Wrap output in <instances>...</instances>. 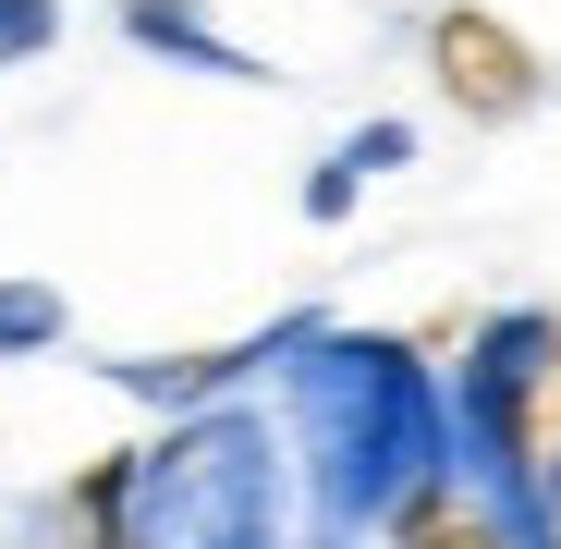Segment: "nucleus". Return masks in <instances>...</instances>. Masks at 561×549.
I'll list each match as a JSON object with an SVG mask.
<instances>
[{
    "label": "nucleus",
    "mask_w": 561,
    "mask_h": 549,
    "mask_svg": "<svg viewBox=\"0 0 561 549\" xmlns=\"http://www.w3.org/2000/svg\"><path fill=\"white\" fill-rule=\"evenodd\" d=\"M306 439H318V477H330V513H403L427 477H451L439 451V403L415 379L403 342H330L306 366Z\"/></svg>",
    "instance_id": "obj_1"
},
{
    "label": "nucleus",
    "mask_w": 561,
    "mask_h": 549,
    "mask_svg": "<svg viewBox=\"0 0 561 549\" xmlns=\"http://www.w3.org/2000/svg\"><path fill=\"white\" fill-rule=\"evenodd\" d=\"M123 501H147L123 549H268V439L244 415H208L123 465Z\"/></svg>",
    "instance_id": "obj_2"
},
{
    "label": "nucleus",
    "mask_w": 561,
    "mask_h": 549,
    "mask_svg": "<svg viewBox=\"0 0 561 549\" xmlns=\"http://www.w3.org/2000/svg\"><path fill=\"white\" fill-rule=\"evenodd\" d=\"M477 427H489V451H501V477L525 489L537 537L561 549V330H549V318H513V330L489 342V366H477Z\"/></svg>",
    "instance_id": "obj_3"
},
{
    "label": "nucleus",
    "mask_w": 561,
    "mask_h": 549,
    "mask_svg": "<svg viewBox=\"0 0 561 549\" xmlns=\"http://www.w3.org/2000/svg\"><path fill=\"white\" fill-rule=\"evenodd\" d=\"M439 85H451L477 123H513V111L537 99V61H525V37L489 25V13H439Z\"/></svg>",
    "instance_id": "obj_4"
},
{
    "label": "nucleus",
    "mask_w": 561,
    "mask_h": 549,
    "mask_svg": "<svg viewBox=\"0 0 561 549\" xmlns=\"http://www.w3.org/2000/svg\"><path fill=\"white\" fill-rule=\"evenodd\" d=\"M391 549H525L513 513L477 489V477H427L403 513H391Z\"/></svg>",
    "instance_id": "obj_5"
},
{
    "label": "nucleus",
    "mask_w": 561,
    "mask_h": 549,
    "mask_svg": "<svg viewBox=\"0 0 561 549\" xmlns=\"http://www.w3.org/2000/svg\"><path fill=\"white\" fill-rule=\"evenodd\" d=\"M61 330V306L37 294V282H13V294H0V354H25V342H49Z\"/></svg>",
    "instance_id": "obj_6"
},
{
    "label": "nucleus",
    "mask_w": 561,
    "mask_h": 549,
    "mask_svg": "<svg viewBox=\"0 0 561 549\" xmlns=\"http://www.w3.org/2000/svg\"><path fill=\"white\" fill-rule=\"evenodd\" d=\"M61 37V13H49V0H0V61H37Z\"/></svg>",
    "instance_id": "obj_7"
}]
</instances>
